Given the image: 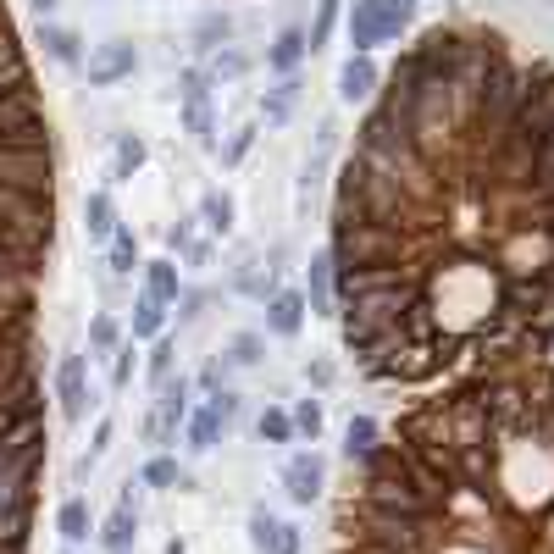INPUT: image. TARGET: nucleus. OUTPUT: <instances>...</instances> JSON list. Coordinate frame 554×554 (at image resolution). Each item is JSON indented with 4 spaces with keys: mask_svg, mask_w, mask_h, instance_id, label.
Segmentation results:
<instances>
[{
    "mask_svg": "<svg viewBox=\"0 0 554 554\" xmlns=\"http://www.w3.org/2000/svg\"><path fill=\"white\" fill-rule=\"evenodd\" d=\"M145 294H156L161 305H178L183 294V272L172 255H156V261H145Z\"/></svg>",
    "mask_w": 554,
    "mask_h": 554,
    "instance_id": "2eb2a0df",
    "label": "nucleus"
},
{
    "mask_svg": "<svg viewBox=\"0 0 554 554\" xmlns=\"http://www.w3.org/2000/svg\"><path fill=\"white\" fill-rule=\"evenodd\" d=\"M250 145H255V128H239V133H233V145L222 150V167H239V161L250 156Z\"/></svg>",
    "mask_w": 554,
    "mask_h": 554,
    "instance_id": "58836bf2",
    "label": "nucleus"
},
{
    "mask_svg": "<svg viewBox=\"0 0 554 554\" xmlns=\"http://www.w3.org/2000/svg\"><path fill=\"white\" fill-rule=\"evenodd\" d=\"M350 45L361 56H372L377 45H394L388 39V23H383V0H355L350 6Z\"/></svg>",
    "mask_w": 554,
    "mask_h": 554,
    "instance_id": "0eeeda50",
    "label": "nucleus"
},
{
    "mask_svg": "<svg viewBox=\"0 0 554 554\" xmlns=\"http://www.w3.org/2000/svg\"><path fill=\"white\" fill-rule=\"evenodd\" d=\"M100 543H106V554H133V543H139V505L133 499L111 505V516L100 521Z\"/></svg>",
    "mask_w": 554,
    "mask_h": 554,
    "instance_id": "1a4fd4ad",
    "label": "nucleus"
},
{
    "mask_svg": "<svg viewBox=\"0 0 554 554\" xmlns=\"http://www.w3.org/2000/svg\"><path fill=\"white\" fill-rule=\"evenodd\" d=\"M272 289H283V277L261 272V266H255V255H244V261L233 266V294H244V300H266Z\"/></svg>",
    "mask_w": 554,
    "mask_h": 554,
    "instance_id": "aec40b11",
    "label": "nucleus"
},
{
    "mask_svg": "<svg viewBox=\"0 0 554 554\" xmlns=\"http://www.w3.org/2000/svg\"><path fill=\"white\" fill-rule=\"evenodd\" d=\"M377 449H383V427H377V416L355 410L350 422H344V460H350V466H366Z\"/></svg>",
    "mask_w": 554,
    "mask_h": 554,
    "instance_id": "9d476101",
    "label": "nucleus"
},
{
    "mask_svg": "<svg viewBox=\"0 0 554 554\" xmlns=\"http://www.w3.org/2000/svg\"><path fill=\"white\" fill-rule=\"evenodd\" d=\"M95 460H100V455H78V460H73V482H89V471H95Z\"/></svg>",
    "mask_w": 554,
    "mask_h": 554,
    "instance_id": "c03bdc74",
    "label": "nucleus"
},
{
    "mask_svg": "<svg viewBox=\"0 0 554 554\" xmlns=\"http://www.w3.org/2000/svg\"><path fill=\"white\" fill-rule=\"evenodd\" d=\"M34 6H39V12H50V6H56V0H34Z\"/></svg>",
    "mask_w": 554,
    "mask_h": 554,
    "instance_id": "49530a36",
    "label": "nucleus"
},
{
    "mask_svg": "<svg viewBox=\"0 0 554 554\" xmlns=\"http://www.w3.org/2000/svg\"><path fill=\"white\" fill-rule=\"evenodd\" d=\"M211 405H217V416H222L228 427L244 416V394H239V388H222V394H211Z\"/></svg>",
    "mask_w": 554,
    "mask_h": 554,
    "instance_id": "4c0bfd02",
    "label": "nucleus"
},
{
    "mask_svg": "<svg viewBox=\"0 0 554 554\" xmlns=\"http://www.w3.org/2000/svg\"><path fill=\"white\" fill-rule=\"evenodd\" d=\"M194 45H200V50L233 45V17H228V12H205L200 23H194Z\"/></svg>",
    "mask_w": 554,
    "mask_h": 554,
    "instance_id": "c85d7f7f",
    "label": "nucleus"
},
{
    "mask_svg": "<svg viewBox=\"0 0 554 554\" xmlns=\"http://www.w3.org/2000/svg\"><path fill=\"white\" fill-rule=\"evenodd\" d=\"M200 222L217 233V239H228L233 222H239V205H233V194H228V189H205V194H200Z\"/></svg>",
    "mask_w": 554,
    "mask_h": 554,
    "instance_id": "a211bd4d",
    "label": "nucleus"
},
{
    "mask_svg": "<svg viewBox=\"0 0 554 554\" xmlns=\"http://www.w3.org/2000/svg\"><path fill=\"white\" fill-rule=\"evenodd\" d=\"M172 366H178V338H172V333L150 338V361H145L150 388H161V383H167V377H172Z\"/></svg>",
    "mask_w": 554,
    "mask_h": 554,
    "instance_id": "bb28decb",
    "label": "nucleus"
},
{
    "mask_svg": "<svg viewBox=\"0 0 554 554\" xmlns=\"http://www.w3.org/2000/svg\"><path fill=\"white\" fill-rule=\"evenodd\" d=\"M272 554H305V532L294 521H277V538H272Z\"/></svg>",
    "mask_w": 554,
    "mask_h": 554,
    "instance_id": "f704fd0d",
    "label": "nucleus"
},
{
    "mask_svg": "<svg viewBox=\"0 0 554 554\" xmlns=\"http://www.w3.org/2000/svg\"><path fill=\"white\" fill-rule=\"evenodd\" d=\"M305 305L311 316L322 322H338V266H333V250H316L305 261Z\"/></svg>",
    "mask_w": 554,
    "mask_h": 554,
    "instance_id": "20e7f679",
    "label": "nucleus"
},
{
    "mask_svg": "<svg viewBox=\"0 0 554 554\" xmlns=\"http://www.w3.org/2000/svg\"><path fill=\"white\" fill-rule=\"evenodd\" d=\"M84 233L95 244H111V233H117V200H111V189L84 194Z\"/></svg>",
    "mask_w": 554,
    "mask_h": 554,
    "instance_id": "ddd939ff",
    "label": "nucleus"
},
{
    "mask_svg": "<svg viewBox=\"0 0 554 554\" xmlns=\"http://www.w3.org/2000/svg\"><path fill=\"white\" fill-rule=\"evenodd\" d=\"M255 438H261L266 449H283V444H294V416L283 405H266L261 416H255Z\"/></svg>",
    "mask_w": 554,
    "mask_h": 554,
    "instance_id": "b1692460",
    "label": "nucleus"
},
{
    "mask_svg": "<svg viewBox=\"0 0 554 554\" xmlns=\"http://www.w3.org/2000/svg\"><path fill=\"white\" fill-rule=\"evenodd\" d=\"M277 477H283V488H289V499L300 510H311L316 499L327 494V460L316 455V444L311 449H294V455L283 460V471H277Z\"/></svg>",
    "mask_w": 554,
    "mask_h": 554,
    "instance_id": "f03ea898",
    "label": "nucleus"
},
{
    "mask_svg": "<svg viewBox=\"0 0 554 554\" xmlns=\"http://www.w3.org/2000/svg\"><path fill=\"white\" fill-rule=\"evenodd\" d=\"M300 377H305V383H311V394H327V388L338 383V366L327 361V355H311V361L300 366Z\"/></svg>",
    "mask_w": 554,
    "mask_h": 554,
    "instance_id": "72a5a7b5",
    "label": "nucleus"
},
{
    "mask_svg": "<svg viewBox=\"0 0 554 554\" xmlns=\"http://www.w3.org/2000/svg\"><path fill=\"white\" fill-rule=\"evenodd\" d=\"M167 554H189V543H183V538H172V543H167Z\"/></svg>",
    "mask_w": 554,
    "mask_h": 554,
    "instance_id": "a18cd8bd",
    "label": "nucleus"
},
{
    "mask_svg": "<svg viewBox=\"0 0 554 554\" xmlns=\"http://www.w3.org/2000/svg\"><path fill=\"white\" fill-rule=\"evenodd\" d=\"M272 538H277V516L266 505L250 510V549L255 554H272Z\"/></svg>",
    "mask_w": 554,
    "mask_h": 554,
    "instance_id": "473e14b6",
    "label": "nucleus"
},
{
    "mask_svg": "<svg viewBox=\"0 0 554 554\" xmlns=\"http://www.w3.org/2000/svg\"><path fill=\"white\" fill-rule=\"evenodd\" d=\"M377 84H383L377 61L361 56V50H350V56H344V67H338V100H344V106H366V100L377 95Z\"/></svg>",
    "mask_w": 554,
    "mask_h": 554,
    "instance_id": "423d86ee",
    "label": "nucleus"
},
{
    "mask_svg": "<svg viewBox=\"0 0 554 554\" xmlns=\"http://www.w3.org/2000/svg\"><path fill=\"white\" fill-rule=\"evenodd\" d=\"M294 100H300V78H283L277 89H266V100H261V117L272 122V128H283V122L294 117Z\"/></svg>",
    "mask_w": 554,
    "mask_h": 554,
    "instance_id": "a878e982",
    "label": "nucleus"
},
{
    "mask_svg": "<svg viewBox=\"0 0 554 554\" xmlns=\"http://www.w3.org/2000/svg\"><path fill=\"white\" fill-rule=\"evenodd\" d=\"M222 438H228V422L217 416V405H211V399H205L200 410H189V422H183V444H189L194 455H211Z\"/></svg>",
    "mask_w": 554,
    "mask_h": 554,
    "instance_id": "9b49d317",
    "label": "nucleus"
},
{
    "mask_svg": "<svg viewBox=\"0 0 554 554\" xmlns=\"http://www.w3.org/2000/svg\"><path fill=\"white\" fill-rule=\"evenodd\" d=\"M194 244V233H189V222H178V228H167V255H183Z\"/></svg>",
    "mask_w": 554,
    "mask_h": 554,
    "instance_id": "ea45409f",
    "label": "nucleus"
},
{
    "mask_svg": "<svg viewBox=\"0 0 554 554\" xmlns=\"http://www.w3.org/2000/svg\"><path fill=\"white\" fill-rule=\"evenodd\" d=\"M549 233H554V217H549Z\"/></svg>",
    "mask_w": 554,
    "mask_h": 554,
    "instance_id": "de8ad7c7",
    "label": "nucleus"
},
{
    "mask_svg": "<svg viewBox=\"0 0 554 554\" xmlns=\"http://www.w3.org/2000/svg\"><path fill=\"white\" fill-rule=\"evenodd\" d=\"M183 128L194 133L200 150H217V122H211V106H205V100H183Z\"/></svg>",
    "mask_w": 554,
    "mask_h": 554,
    "instance_id": "cd10ccee",
    "label": "nucleus"
},
{
    "mask_svg": "<svg viewBox=\"0 0 554 554\" xmlns=\"http://www.w3.org/2000/svg\"><path fill=\"white\" fill-rule=\"evenodd\" d=\"M499 294H505L499 266L488 261V255L455 250V244H449V255H438L427 283H422V300H427V311H433L438 333L460 338V344L477 338L482 327L499 316Z\"/></svg>",
    "mask_w": 554,
    "mask_h": 554,
    "instance_id": "f257e3e1",
    "label": "nucleus"
},
{
    "mask_svg": "<svg viewBox=\"0 0 554 554\" xmlns=\"http://www.w3.org/2000/svg\"><path fill=\"white\" fill-rule=\"evenodd\" d=\"M39 45L50 50V61H61V67H78L84 61V39L73 34V28H61V23H39Z\"/></svg>",
    "mask_w": 554,
    "mask_h": 554,
    "instance_id": "412c9836",
    "label": "nucleus"
},
{
    "mask_svg": "<svg viewBox=\"0 0 554 554\" xmlns=\"http://www.w3.org/2000/svg\"><path fill=\"white\" fill-rule=\"evenodd\" d=\"M139 482H145V488H189L194 477L178 466V455H172V449H156V455L139 466Z\"/></svg>",
    "mask_w": 554,
    "mask_h": 554,
    "instance_id": "f3484780",
    "label": "nucleus"
},
{
    "mask_svg": "<svg viewBox=\"0 0 554 554\" xmlns=\"http://www.w3.org/2000/svg\"><path fill=\"white\" fill-rule=\"evenodd\" d=\"M338 6H344V0H316V23L305 28V39H311V56L327 45V39H333V28H338Z\"/></svg>",
    "mask_w": 554,
    "mask_h": 554,
    "instance_id": "c756f323",
    "label": "nucleus"
},
{
    "mask_svg": "<svg viewBox=\"0 0 554 554\" xmlns=\"http://www.w3.org/2000/svg\"><path fill=\"white\" fill-rule=\"evenodd\" d=\"M167 333V305L156 300V294H133V344H150V338Z\"/></svg>",
    "mask_w": 554,
    "mask_h": 554,
    "instance_id": "dca6fc26",
    "label": "nucleus"
},
{
    "mask_svg": "<svg viewBox=\"0 0 554 554\" xmlns=\"http://www.w3.org/2000/svg\"><path fill=\"white\" fill-rule=\"evenodd\" d=\"M106 261H111V277H133V272H145V255H139V239H133L128 228L111 233L106 244Z\"/></svg>",
    "mask_w": 554,
    "mask_h": 554,
    "instance_id": "5701e85b",
    "label": "nucleus"
},
{
    "mask_svg": "<svg viewBox=\"0 0 554 554\" xmlns=\"http://www.w3.org/2000/svg\"><path fill=\"white\" fill-rule=\"evenodd\" d=\"M150 161V145L139 133H122L117 139V156H111V183H133V172Z\"/></svg>",
    "mask_w": 554,
    "mask_h": 554,
    "instance_id": "4be33fe9",
    "label": "nucleus"
},
{
    "mask_svg": "<svg viewBox=\"0 0 554 554\" xmlns=\"http://www.w3.org/2000/svg\"><path fill=\"white\" fill-rule=\"evenodd\" d=\"M111 433H117V427H111V416H100V422H95V444H89V455H106V449H111Z\"/></svg>",
    "mask_w": 554,
    "mask_h": 554,
    "instance_id": "79ce46f5",
    "label": "nucleus"
},
{
    "mask_svg": "<svg viewBox=\"0 0 554 554\" xmlns=\"http://www.w3.org/2000/svg\"><path fill=\"white\" fill-rule=\"evenodd\" d=\"M133 372H139V344H133V338H122L117 350H111V388H128Z\"/></svg>",
    "mask_w": 554,
    "mask_h": 554,
    "instance_id": "2f4dec72",
    "label": "nucleus"
},
{
    "mask_svg": "<svg viewBox=\"0 0 554 554\" xmlns=\"http://www.w3.org/2000/svg\"><path fill=\"white\" fill-rule=\"evenodd\" d=\"M244 67H250V61H244L239 50H228V45L217 50V73H228V78H233V73H244Z\"/></svg>",
    "mask_w": 554,
    "mask_h": 554,
    "instance_id": "a19ab883",
    "label": "nucleus"
},
{
    "mask_svg": "<svg viewBox=\"0 0 554 554\" xmlns=\"http://www.w3.org/2000/svg\"><path fill=\"white\" fill-rule=\"evenodd\" d=\"M205 305H211V294H205V289H183L178 294V322H200Z\"/></svg>",
    "mask_w": 554,
    "mask_h": 554,
    "instance_id": "c9c22d12",
    "label": "nucleus"
},
{
    "mask_svg": "<svg viewBox=\"0 0 554 554\" xmlns=\"http://www.w3.org/2000/svg\"><path fill=\"white\" fill-rule=\"evenodd\" d=\"M56 399H61V416H67V422H84L89 410L100 405V399L89 394L84 355H78V350H67V355H61V366H56Z\"/></svg>",
    "mask_w": 554,
    "mask_h": 554,
    "instance_id": "7ed1b4c3",
    "label": "nucleus"
},
{
    "mask_svg": "<svg viewBox=\"0 0 554 554\" xmlns=\"http://www.w3.org/2000/svg\"><path fill=\"white\" fill-rule=\"evenodd\" d=\"M228 372H233L228 361H211V366H205L200 377H194V383H200V394L211 399V394H222V388H228Z\"/></svg>",
    "mask_w": 554,
    "mask_h": 554,
    "instance_id": "e433bc0d",
    "label": "nucleus"
},
{
    "mask_svg": "<svg viewBox=\"0 0 554 554\" xmlns=\"http://www.w3.org/2000/svg\"><path fill=\"white\" fill-rule=\"evenodd\" d=\"M117 344H122V327H117V316H106V311H100V316H89V350H95V355H111Z\"/></svg>",
    "mask_w": 554,
    "mask_h": 554,
    "instance_id": "7c9ffc66",
    "label": "nucleus"
},
{
    "mask_svg": "<svg viewBox=\"0 0 554 554\" xmlns=\"http://www.w3.org/2000/svg\"><path fill=\"white\" fill-rule=\"evenodd\" d=\"M56 532H61V543H89V532H95V516H89V499H61V510H56Z\"/></svg>",
    "mask_w": 554,
    "mask_h": 554,
    "instance_id": "6ab92c4d",
    "label": "nucleus"
},
{
    "mask_svg": "<svg viewBox=\"0 0 554 554\" xmlns=\"http://www.w3.org/2000/svg\"><path fill=\"white\" fill-rule=\"evenodd\" d=\"M133 67H139L133 45L111 39V45H100L95 56H89V84H95V89H111V84H122V78H133Z\"/></svg>",
    "mask_w": 554,
    "mask_h": 554,
    "instance_id": "6e6552de",
    "label": "nucleus"
},
{
    "mask_svg": "<svg viewBox=\"0 0 554 554\" xmlns=\"http://www.w3.org/2000/svg\"><path fill=\"white\" fill-rule=\"evenodd\" d=\"M222 361L239 366V372H255V366H266V333H255V327H239V333L222 344Z\"/></svg>",
    "mask_w": 554,
    "mask_h": 554,
    "instance_id": "4468645a",
    "label": "nucleus"
},
{
    "mask_svg": "<svg viewBox=\"0 0 554 554\" xmlns=\"http://www.w3.org/2000/svg\"><path fill=\"white\" fill-rule=\"evenodd\" d=\"M289 416H294V438H311V444H316V438L327 433V410H322V399H316V394L294 399Z\"/></svg>",
    "mask_w": 554,
    "mask_h": 554,
    "instance_id": "393cba45",
    "label": "nucleus"
},
{
    "mask_svg": "<svg viewBox=\"0 0 554 554\" xmlns=\"http://www.w3.org/2000/svg\"><path fill=\"white\" fill-rule=\"evenodd\" d=\"M261 305H266V333H272V338H300L305 322H311L305 289H272Z\"/></svg>",
    "mask_w": 554,
    "mask_h": 554,
    "instance_id": "39448f33",
    "label": "nucleus"
},
{
    "mask_svg": "<svg viewBox=\"0 0 554 554\" xmlns=\"http://www.w3.org/2000/svg\"><path fill=\"white\" fill-rule=\"evenodd\" d=\"M305 56H311V39H305V28H283V34L272 39V50H266V67H272V73H283V78H294Z\"/></svg>",
    "mask_w": 554,
    "mask_h": 554,
    "instance_id": "f8f14e48",
    "label": "nucleus"
},
{
    "mask_svg": "<svg viewBox=\"0 0 554 554\" xmlns=\"http://www.w3.org/2000/svg\"><path fill=\"white\" fill-rule=\"evenodd\" d=\"M183 261H189L194 272H205V266H211V244H200V239H194L189 250H183Z\"/></svg>",
    "mask_w": 554,
    "mask_h": 554,
    "instance_id": "37998d69",
    "label": "nucleus"
}]
</instances>
